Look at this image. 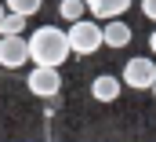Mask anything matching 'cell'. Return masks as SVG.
<instances>
[{
  "mask_svg": "<svg viewBox=\"0 0 156 142\" xmlns=\"http://www.w3.org/2000/svg\"><path fill=\"white\" fill-rule=\"evenodd\" d=\"M149 51L156 55V29H153V36H149Z\"/></svg>",
  "mask_w": 156,
  "mask_h": 142,
  "instance_id": "13",
  "label": "cell"
},
{
  "mask_svg": "<svg viewBox=\"0 0 156 142\" xmlns=\"http://www.w3.org/2000/svg\"><path fill=\"white\" fill-rule=\"evenodd\" d=\"M131 7V0H87V11L94 15V18H120L123 11Z\"/></svg>",
  "mask_w": 156,
  "mask_h": 142,
  "instance_id": "8",
  "label": "cell"
},
{
  "mask_svg": "<svg viewBox=\"0 0 156 142\" xmlns=\"http://www.w3.org/2000/svg\"><path fill=\"white\" fill-rule=\"evenodd\" d=\"M123 84L127 88H134V91H153L156 84V62L153 58H142V55H134V58H127V66H123Z\"/></svg>",
  "mask_w": 156,
  "mask_h": 142,
  "instance_id": "4",
  "label": "cell"
},
{
  "mask_svg": "<svg viewBox=\"0 0 156 142\" xmlns=\"http://www.w3.org/2000/svg\"><path fill=\"white\" fill-rule=\"evenodd\" d=\"M40 4H44V0H7V11H18V15L29 18V15L40 11Z\"/></svg>",
  "mask_w": 156,
  "mask_h": 142,
  "instance_id": "11",
  "label": "cell"
},
{
  "mask_svg": "<svg viewBox=\"0 0 156 142\" xmlns=\"http://www.w3.org/2000/svg\"><path fill=\"white\" fill-rule=\"evenodd\" d=\"M69 47H73V55H94L102 44H105V33H102V18H76V22H69Z\"/></svg>",
  "mask_w": 156,
  "mask_h": 142,
  "instance_id": "2",
  "label": "cell"
},
{
  "mask_svg": "<svg viewBox=\"0 0 156 142\" xmlns=\"http://www.w3.org/2000/svg\"><path fill=\"white\" fill-rule=\"evenodd\" d=\"M73 55L69 33H62L58 26H40L29 33V62L33 66H62Z\"/></svg>",
  "mask_w": 156,
  "mask_h": 142,
  "instance_id": "1",
  "label": "cell"
},
{
  "mask_svg": "<svg viewBox=\"0 0 156 142\" xmlns=\"http://www.w3.org/2000/svg\"><path fill=\"white\" fill-rule=\"evenodd\" d=\"M102 33H105V47H127L131 36H134L123 18H105L102 22Z\"/></svg>",
  "mask_w": 156,
  "mask_h": 142,
  "instance_id": "7",
  "label": "cell"
},
{
  "mask_svg": "<svg viewBox=\"0 0 156 142\" xmlns=\"http://www.w3.org/2000/svg\"><path fill=\"white\" fill-rule=\"evenodd\" d=\"M142 15H145L149 22H156V0H142Z\"/></svg>",
  "mask_w": 156,
  "mask_h": 142,
  "instance_id": "12",
  "label": "cell"
},
{
  "mask_svg": "<svg viewBox=\"0 0 156 142\" xmlns=\"http://www.w3.org/2000/svg\"><path fill=\"white\" fill-rule=\"evenodd\" d=\"M22 29H26V15L7 11V15H4V22H0V33H22Z\"/></svg>",
  "mask_w": 156,
  "mask_h": 142,
  "instance_id": "10",
  "label": "cell"
},
{
  "mask_svg": "<svg viewBox=\"0 0 156 142\" xmlns=\"http://www.w3.org/2000/svg\"><path fill=\"white\" fill-rule=\"evenodd\" d=\"M83 11H87V0H62V4H58V15H62L66 22L83 18Z\"/></svg>",
  "mask_w": 156,
  "mask_h": 142,
  "instance_id": "9",
  "label": "cell"
},
{
  "mask_svg": "<svg viewBox=\"0 0 156 142\" xmlns=\"http://www.w3.org/2000/svg\"><path fill=\"white\" fill-rule=\"evenodd\" d=\"M153 95H156V84H153Z\"/></svg>",
  "mask_w": 156,
  "mask_h": 142,
  "instance_id": "15",
  "label": "cell"
},
{
  "mask_svg": "<svg viewBox=\"0 0 156 142\" xmlns=\"http://www.w3.org/2000/svg\"><path fill=\"white\" fill-rule=\"evenodd\" d=\"M123 88H127V84H123V77H113V73H102V77H94V80H91V95H94L98 102H116Z\"/></svg>",
  "mask_w": 156,
  "mask_h": 142,
  "instance_id": "6",
  "label": "cell"
},
{
  "mask_svg": "<svg viewBox=\"0 0 156 142\" xmlns=\"http://www.w3.org/2000/svg\"><path fill=\"white\" fill-rule=\"evenodd\" d=\"M29 91L37 95V99H55L58 95V88H62V77H58V66H33L29 73Z\"/></svg>",
  "mask_w": 156,
  "mask_h": 142,
  "instance_id": "5",
  "label": "cell"
},
{
  "mask_svg": "<svg viewBox=\"0 0 156 142\" xmlns=\"http://www.w3.org/2000/svg\"><path fill=\"white\" fill-rule=\"evenodd\" d=\"M4 15H7V4H0V22H4Z\"/></svg>",
  "mask_w": 156,
  "mask_h": 142,
  "instance_id": "14",
  "label": "cell"
},
{
  "mask_svg": "<svg viewBox=\"0 0 156 142\" xmlns=\"http://www.w3.org/2000/svg\"><path fill=\"white\" fill-rule=\"evenodd\" d=\"M29 62V36L22 33H0V66L4 69H18Z\"/></svg>",
  "mask_w": 156,
  "mask_h": 142,
  "instance_id": "3",
  "label": "cell"
}]
</instances>
